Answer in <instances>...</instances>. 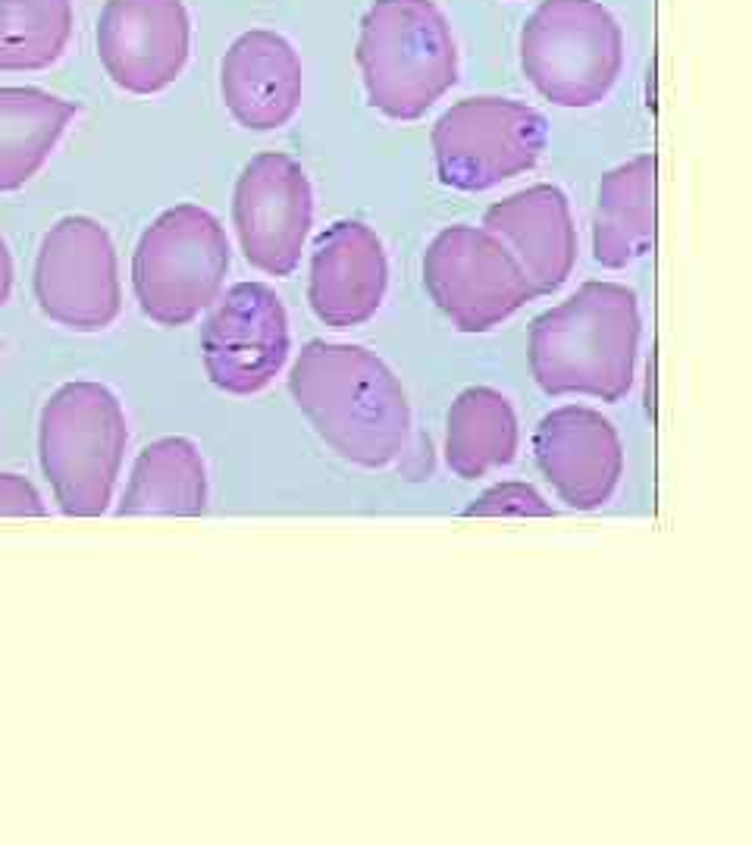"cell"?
Returning a JSON list of instances; mask_svg holds the SVG:
<instances>
[{
	"label": "cell",
	"mask_w": 752,
	"mask_h": 846,
	"mask_svg": "<svg viewBox=\"0 0 752 846\" xmlns=\"http://www.w3.org/2000/svg\"><path fill=\"white\" fill-rule=\"evenodd\" d=\"M289 389L333 452L358 467H386L411 433L408 395L383 358L364 345L314 339L301 348Z\"/></svg>",
	"instance_id": "obj_1"
},
{
	"label": "cell",
	"mask_w": 752,
	"mask_h": 846,
	"mask_svg": "<svg viewBox=\"0 0 752 846\" xmlns=\"http://www.w3.org/2000/svg\"><path fill=\"white\" fill-rule=\"evenodd\" d=\"M640 348V304L618 282H583L530 329V370L549 395H593L618 402L633 386Z\"/></svg>",
	"instance_id": "obj_2"
},
{
	"label": "cell",
	"mask_w": 752,
	"mask_h": 846,
	"mask_svg": "<svg viewBox=\"0 0 752 846\" xmlns=\"http://www.w3.org/2000/svg\"><path fill=\"white\" fill-rule=\"evenodd\" d=\"M358 66L376 110L420 120L458 82L449 19L433 0H373L361 19Z\"/></svg>",
	"instance_id": "obj_3"
},
{
	"label": "cell",
	"mask_w": 752,
	"mask_h": 846,
	"mask_svg": "<svg viewBox=\"0 0 752 846\" xmlns=\"http://www.w3.org/2000/svg\"><path fill=\"white\" fill-rule=\"evenodd\" d=\"M126 414L101 383H66L41 408L38 458L66 517H101L126 452Z\"/></svg>",
	"instance_id": "obj_4"
},
{
	"label": "cell",
	"mask_w": 752,
	"mask_h": 846,
	"mask_svg": "<svg viewBox=\"0 0 752 846\" xmlns=\"http://www.w3.org/2000/svg\"><path fill=\"white\" fill-rule=\"evenodd\" d=\"M229 273V239L198 204H176L141 232L132 257L138 308L160 326H182L210 308Z\"/></svg>",
	"instance_id": "obj_5"
},
{
	"label": "cell",
	"mask_w": 752,
	"mask_h": 846,
	"mask_svg": "<svg viewBox=\"0 0 752 846\" xmlns=\"http://www.w3.org/2000/svg\"><path fill=\"white\" fill-rule=\"evenodd\" d=\"M530 85L558 107H593L624 66L618 19L599 0H543L521 32Z\"/></svg>",
	"instance_id": "obj_6"
},
{
	"label": "cell",
	"mask_w": 752,
	"mask_h": 846,
	"mask_svg": "<svg viewBox=\"0 0 752 846\" xmlns=\"http://www.w3.org/2000/svg\"><path fill=\"white\" fill-rule=\"evenodd\" d=\"M546 116L511 98H467L433 126L439 182L458 192H486L536 167L546 151Z\"/></svg>",
	"instance_id": "obj_7"
},
{
	"label": "cell",
	"mask_w": 752,
	"mask_h": 846,
	"mask_svg": "<svg viewBox=\"0 0 752 846\" xmlns=\"http://www.w3.org/2000/svg\"><path fill=\"white\" fill-rule=\"evenodd\" d=\"M423 282L461 333H486L536 298L524 270L492 232L442 229L423 254Z\"/></svg>",
	"instance_id": "obj_8"
},
{
	"label": "cell",
	"mask_w": 752,
	"mask_h": 846,
	"mask_svg": "<svg viewBox=\"0 0 752 846\" xmlns=\"http://www.w3.org/2000/svg\"><path fill=\"white\" fill-rule=\"evenodd\" d=\"M32 286L41 314L54 323L76 333L107 329L123 308L110 232L91 217L54 223L41 239Z\"/></svg>",
	"instance_id": "obj_9"
},
{
	"label": "cell",
	"mask_w": 752,
	"mask_h": 846,
	"mask_svg": "<svg viewBox=\"0 0 752 846\" xmlns=\"http://www.w3.org/2000/svg\"><path fill=\"white\" fill-rule=\"evenodd\" d=\"M289 314L267 282H235L204 323L201 355L210 383L229 395L267 389L289 358Z\"/></svg>",
	"instance_id": "obj_10"
},
{
	"label": "cell",
	"mask_w": 752,
	"mask_h": 846,
	"mask_svg": "<svg viewBox=\"0 0 752 846\" xmlns=\"http://www.w3.org/2000/svg\"><path fill=\"white\" fill-rule=\"evenodd\" d=\"M232 223L245 261L267 276H289L314 223V192L289 154L254 157L235 182Z\"/></svg>",
	"instance_id": "obj_11"
},
{
	"label": "cell",
	"mask_w": 752,
	"mask_h": 846,
	"mask_svg": "<svg viewBox=\"0 0 752 846\" xmlns=\"http://www.w3.org/2000/svg\"><path fill=\"white\" fill-rule=\"evenodd\" d=\"M192 22L182 0H107L98 19V57L129 94L170 88L188 63Z\"/></svg>",
	"instance_id": "obj_12"
},
{
	"label": "cell",
	"mask_w": 752,
	"mask_h": 846,
	"mask_svg": "<svg viewBox=\"0 0 752 846\" xmlns=\"http://www.w3.org/2000/svg\"><path fill=\"white\" fill-rule=\"evenodd\" d=\"M536 464L555 486L561 502L593 511L615 496L624 449L611 423L583 405H564L539 420L533 436Z\"/></svg>",
	"instance_id": "obj_13"
},
{
	"label": "cell",
	"mask_w": 752,
	"mask_h": 846,
	"mask_svg": "<svg viewBox=\"0 0 752 846\" xmlns=\"http://www.w3.org/2000/svg\"><path fill=\"white\" fill-rule=\"evenodd\" d=\"M389 261L376 232L358 220L329 226L311 257V308L333 329L367 323L386 298Z\"/></svg>",
	"instance_id": "obj_14"
},
{
	"label": "cell",
	"mask_w": 752,
	"mask_h": 846,
	"mask_svg": "<svg viewBox=\"0 0 752 846\" xmlns=\"http://www.w3.org/2000/svg\"><path fill=\"white\" fill-rule=\"evenodd\" d=\"M483 229L511 251L536 298L564 286L574 270L577 232L571 204L555 185H533L492 204L483 217Z\"/></svg>",
	"instance_id": "obj_15"
},
{
	"label": "cell",
	"mask_w": 752,
	"mask_h": 846,
	"mask_svg": "<svg viewBox=\"0 0 752 846\" xmlns=\"http://www.w3.org/2000/svg\"><path fill=\"white\" fill-rule=\"evenodd\" d=\"M220 91L239 126L254 132L286 126L298 113L304 91L295 47L270 29L239 35L220 63Z\"/></svg>",
	"instance_id": "obj_16"
},
{
	"label": "cell",
	"mask_w": 752,
	"mask_h": 846,
	"mask_svg": "<svg viewBox=\"0 0 752 846\" xmlns=\"http://www.w3.org/2000/svg\"><path fill=\"white\" fill-rule=\"evenodd\" d=\"M655 242V157L640 154L599 182L596 220H593V257L605 270H621Z\"/></svg>",
	"instance_id": "obj_17"
},
{
	"label": "cell",
	"mask_w": 752,
	"mask_h": 846,
	"mask_svg": "<svg viewBox=\"0 0 752 846\" xmlns=\"http://www.w3.org/2000/svg\"><path fill=\"white\" fill-rule=\"evenodd\" d=\"M207 508V467L198 445L185 436H163L138 452L120 517H198Z\"/></svg>",
	"instance_id": "obj_18"
},
{
	"label": "cell",
	"mask_w": 752,
	"mask_h": 846,
	"mask_svg": "<svg viewBox=\"0 0 752 846\" xmlns=\"http://www.w3.org/2000/svg\"><path fill=\"white\" fill-rule=\"evenodd\" d=\"M79 104L41 88H0V192H16L60 145Z\"/></svg>",
	"instance_id": "obj_19"
},
{
	"label": "cell",
	"mask_w": 752,
	"mask_h": 846,
	"mask_svg": "<svg viewBox=\"0 0 752 846\" xmlns=\"http://www.w3.org/2000/svg\"><path fill=\"white\" fill-rule=\"evenodd\" d=\"M517 452V417L511 402L489 386L464 389L449 411L445 461L464 480L486 477L511 464Z\"/></svg>",
	"instance_id": "obj_20"
},
{
	"label": "cell",
	"mask_w": 752,
	"mask_h": 846,
	"mask_svg": "<svg viewBox=\"0 0 752 846\" xmlns=\"http://www.w3.org/2000/svg\"><path fill=\"white\" fill-rule=\"evenodd\" d=\"M73 38V0H0V73L54 66Z\"/></svg>",
	"instance_id": "obj_21"
},
{
	"label": "cell",
	"mask_w": 752,
	"mask_h": 846,
	"mask_svg": "<svg viewBox=\"0 0 752 846\" xmlns=\"http://www.w3.org/2000/svg\"><path fill=\"white\" fill-rule=\"evenodd\" d=\"M552 505L530 483H499L467 508V517H549Z\"/></svg>",
	"instance_id": "obj_22"
},
{
	"label": "cell",
	"mask_w": 752,
	"mask_h": 846,
	"mask_svg": "<svg viewBox=\"0 0 752 846\" xmlns=\"http://www.w3.org/2000/svg\"><path fill=\"white\" fill-rule=\"evenodd\" d=\"M38 489L19 474H0V517H44Z\"/></svg>",
	"instance_id": "obj_23"
},
{
	"label": "cell",
	"mask_w": 752,
	"mask_h": 846,
	"mask_svg": "<svg viewBox=\"0 0 752 846\" xmlns=\"http://www.w3.org/2000/svg\"><path fill=\"white\" fill-rule=\"evenodd\" d=\"M10 292H13V257L4 235H0V308L10 301Z\"/></svg>",
	"instance_id": "obj_24"
}]
</instances>
